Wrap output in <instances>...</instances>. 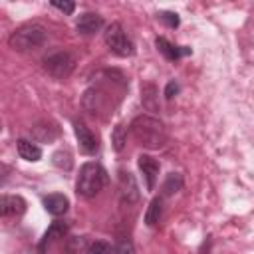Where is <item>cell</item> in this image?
Listing matches in <instances>:
<instances>
[{
    "mask_svg": "<svg viewBox=\"0 0 254 254\" xmlns=\"http://www.w3.org/2000/svg\"><path fill=\"white\" fill-rule=\"evenodd\" d=\"M157 20H161L167 28H179V24H181V18H179V14L177 12H171V10H163V12H159L157 14Z\"/></svg>",
    "mask_w": 254,
    "mask_h": 254,
    "instance_id": "obj_22",
    "label": "cell"
},
{
    "mask_svg": "<svg viewBox=\"0 0 254 254\" xmlns=\"http://www.w3.org/2000/svg\"><path fill=\"white\" fill-rule=\"evenodd\" d=\"M179 91H181V85H179V81L171 79V81L165 85V91H163V93H165V97H167V99H173V97H175Z\"/></svg>",
    "mask_w": 254,
    "mask_h": 254,
    "instance_id": "obj_27",
    "label": "cell"
},
{
    "mask_svg": "<svg viewBox=\"0 0 254 254\" xmlns=\"http://www.w3.org/2000/svg\"><path fill=\"white\" fill-rule=\"evenodd\" d=\"M73 133H75V139H77V145H79V151L83 155H95L97 149H99V143H97V137L91 133V129L83 123V121H73Z\"/></svg>",
    "mask_w": 254,
    "mask_h": 254,
    "instance_id": "obj_8",
    "label": "cell"
},
{
    "mask_svg": "<svg viewBox=\"0 0 254 254\" xmlns=\"http://www.w3.org/2000/svg\"><path fill=\"white\" fill-rule=\"evenodd\" d=\"M42 202H44V208L52 216H62V214H65L69 210V198L65 194H62V192H52V194L44 196Z\"/></svg>",
    "mask_w": 254,
    "mask_h": 254,
    "instance_id": "obj_14",
    "label": "cell"
},
{
    "mask_svg": "<svg viewBox=\"0 0 254 254\" xmlns=\"http://www.w3.org/2000/svg\"><path fill=\"white\" fill-rule=\"evenodd\" d=\"M85 250H87L85 248V236H73L67 240V246H65L67 254H79V252L85 254Z\"/></svg>",
    "mask_w": 254,
    "mask_h": 254,
    "instance_id": "obj_23",
    "label": "cell"
},
{
    "mask_svg": "<svg viewBox=\"0 0 254 254\" xmlns=\"http://www.w3.org/2000/svg\"><path fill=\"white\" fill-rule=\"evenodd\" d=\"M117 189H119V200L123 206H133L139 202L141 192H139V185L135 181V175L129 169H119L117 171Z\"/></svg>",
    "mask_w": 254,
    "mask_h": 254,
    "instance_id": "obj_6",
    "label": "cell"
},
{
    "mask_svg": "<svg viewBox=\"0 0 254 254\" xmlns=\"http://www.w3.org/2000/svg\"><path fill=\"white\" fill-rule=\"evenodd\" d=\"M67 230H69V224H67L65 220H54V222L48 226V230L44 232V236L40 238V242H38V252L44 254L46 248H48L52 242L64 238V236L67 234Z\"/></svg>",
    "mask_w": 254,
    "mask_h": 254,
    "instance_id": "obj_10",
    "label": "cell"
},
{
    "mask_svg": "<svg viewBox=\"0 0 254 254\" xmlns=\"http://www.w3.org/2000/svg\"><path fill=\"white\" fill-rule=\"evenodd\" d=\"M42 65L54 79H65L75 67V58L69 52H54L44 58Z\"/></svg>",
    "mask_w": 254,
    "mask_h": 254,
    "instance_id": "obj_5",
    "label": "cell"
},
{
    "mask_svg": "<svg viewBox=\"0 0 254 254\" xmlns=\"http://www.w3.org/2000/svg\"><path fill=\"white\" fill-rule=\"evenodd\" d=\"M46 40H48V30L42 24H24L10 34L8 46L16 52H28L44 46Z\"/></svg>",
    "mask_w": 254,
    "mask_h": 254,
    "instance_id": "obj_3",
    "label": "cell"
},
{
    "mask_svg": "<svg viewBox=\"0 0 254 254\" xmlns=\"http://www.w3.org/2000/svg\"><path fill=\"white\" fill-rule=\"evenodd\" d=\"M155 46H157L159 54H163V58L169 60V62H177V60H181L183 56H189V54H190V48H187V46H177V44L169 42V40L163 38V36H159V38L155 40Z\"/></svg>",
    "mask_w": 254,
    "mask_h": 254,
    "instance_id": "obj_12",
    "label": "cell"
},
{
    "mask_svg": "<svg viewBox=\"0 0 254 254\" xmlns=\"http://www.w3.org/2000/svg\"><path fill=\"white\" fill-rule=\"evenodd\" d=\"M52 163H54L58 169H62V171H69V169L73 167V159H71V155H69L67 151H56V153L52 155Z\"/></svg>",
    "mask_w": 254,
    "mask_h": 254,
    "instance_id": "obj_21",
    "label": "cell"
},
{
    "mask_svg": "<svg viewBox=\"0 0 254 254\" xmlns=\"http://www.w3.org/2000/svg\"><path fill=\"white\" fill-rule=\"evenodd\" d=\"M103 40L107 44V48L119 56V58H129L135 54V46L131 42V38L127 36V32L123 30V26L119 22H111L105 32H103Z\"/></svg>",
    "mask_w": 254,
    "mask_h": 254,
    "instance_id": "obj_4",
    "label": "cell"
},
{
    "mask_svg": "<svg viewBox=\"0 0 254 254\" xmlns=\"http://www.w3.org/2000/svg\"><path fill=\"white\" fill-rule=\"evenodd\" d=\"M30 135H32V139H36V141H40V143H52V141L58 139L60 129H58L52 121H38V123L32 127Z\"/></svg>",
    "mask_w": 254,
    "mask_h": 254,
    "instance_id": "obj_15",
    "label": "cell"
},
{
    "mask_svg": "<svg viewBox=\"0 0 254 254\" xmlns=\"http://www.w3.org/2000/svg\"><path fill=\"white\" fill-rule=\"evenodd\" d=\"M85 254H111V246L105 240H95L87 246Z\"/></svg>",
    "mask_w": 254,
    "mask_h": 254,
    "instance_id": "obj_24",
    "label": "cell"
},
{
    "mask_svg": "<svg viewBox=\"0 0 254 254\" xmlns=\"http://www.w3.org/2000/svg\"><path fill=\"white\" fill-rule=\"evenodd\" d=\"M103 28V18L97 12H83L75 22V30L81 36H93Z\"/></svg>",
    "mask_w": 254,
    "mask_h": 254,
    "instance_id": "obj_11",
    "label": "cell"
},
{
    "mask_svg": "<svg viewBox=\"0 0 254 254\" xmlns=\"http://www.w3.org/2000/svg\"><path fill=\"white\" fill-rule=\"evenodd\" d=\"M26 212V200L20 194H2L0 214L2 216H20Z\"/></svg>",
    "mask_w": 254,
    "mask_h": 254,
    "instance_id": "obj_13",
    "label": "cell"
},
{
    "mask_svg": "<svg viewBox=\"0 0 254 254\" xmlns=\"http://www.w3.org/2000/svg\"><path fill=\"white\" fill-rule=\"evenodd\" d=\"M141 103L147 111H159V95H157V87L153 83H143L141 85Z\"/></svg>",
    "mask_w": 254,
    "mask_h": 254,
    "instance_id": "obj_18",
    "label": "cell"
},
{
    "mask_svg": "<svg viewBox=\"0 0 254 254\" xmlns=\"http://www.w3.org/2000/svg\"><path fill=\"white\" fill-rule=\"evenodd\" d=\"M50 4H52L54 8H58L60 12H64L65 16L73 14V10H75V2H65V0H64V2H60V0H52Z\"/></svg>",
    "mask_w": 254,
    "mask_h": 254,
    "instance_id": "obj_26",
    "label": "cell"
},
{
    "mask_svg": "<svg viewBox=\"0 0 254 254\" xmlns=\"http://www.w3.org/2000/svg\"><path fill=\"white\" fill-rule=\"evenodd\" d=\"M183 189V175L181 173H169L163 187H161V196H173Z\"/></svg>",
    "mask_w": 254,
    "mask_h": 254,
    "instance_id": "obj_19",
    "label": "cell"
},
{
    "mask_svg": "<svg viewBox=\"0 0 254 254\" xmlns=\"http://www.w3.org/2000/svg\"><path fill=\"white\" fill-rule=\"evenodd\" d=\"M16 149H18V155L24 159V161H30V163H36L42 159V147L38 143H34L32 139H18L16 141Z\"/></svg>",
    "mask_w": 254,
    "mask_h": 254,
    "instance_id": "obj_16",
    "label": "cell"
},
{
    "mask_svg": "<svg viewBox=\"0 0 254 254\" xmlns=\"http://www.w3.org/2000/svg\"><path fill=\"white\" fill-rule=\"evenodd\" d=\"M107 181H109L107 171L99 163L87 161L79 169V175H77V181H75V192L81 198H93L103 190Z\"/></svg>",
    "mask_w": 254,
    "mask_h": 254,
    "instance_id": "obj_2",
    "label": "cell"
},
{
    "mask_svg": "<svg viewBox=\"0 0 254 254\" xmlns=\"http://www.w3.org/2000/svg\"><path fill=\"white\" fill-rule=\"evenodd\" d=\"M163 200H165V196L159 194V196H153V200L149 202V206L145 210V224L149 228H153V226H157L161 222V216H163Z\"/></svg>",
    "mask_w": 254,
    "mask_h": 254,
    "instance_id": "obj_17",
    "label": "cell"
},
{
    "mask_svg": "<svg viewBox=\"0 0 254 254\" xmlns=\"http://www.w3.org/2000/svg\"><path fill=\"white\" fill-rule=\"evenodd\" d=\"M109 99H111L109 91L101 83H95L89 89H85L83 99H81V105H83V109L87 113H91L95 117V115H101V111H107L109 109Z\"/></svg>",
    "mask_w": 254,
    "mask_h": 254,
    "instance_id": "obj_7",
    "label": "cell"
},
{
    "mask_svg": "<svg viewBox=\"0 0 254 254\" xmlns=\"http://www.w3.org/2000/svg\"><path fill=\"white\" fill-rule=\"evenodd\" d=\"M125 143H127V131H125V125L117 123V125L113 127V131H111V145H113L115 151H123Z\"/></svg>",
    "mask_w": 254,
    "mask_h": 254,
    "instance_id": "obj_20",
    "label": "cell"
},
{
    "mask_svg": "<svg viewBox=\"0 0 254 254\" xmlns=\"http://www.w3.org/2000/svg\"><path fill=\"white\" fill-rule=\"evenodd\" d=\"M137 165L145 177V183H147V190H153L155 185H157V179H159V171H161V165L155 157L151 155H139L137 159Z\"/></svg>",
    "mask_w": 254,
    "mask_h": 254,
    "instance_id": "obj_9",
    "label": "cell"
},
{
    "mask_svg": "<svg viewBox=\"0 0 254 254\" xmlns=\"http://www.w3.org/2000/svg\"><path fill=\"white\" fill-rule=\"evenodd\" d=\"M200 254H212V252H210V236H206V240H204V244H202Z\"/></svg>",
    "mask_w": 254,
    "mask_h": 254,
    "instance_id": "obj_28",
    "label": "cell"
},
{
    "mask_svg": "<svg viewBox=\"0 0 254 254\" xmlns=\"http://www.w3.org/2000/svg\"><path fill=\"white\" fill-rule=\"evenodd\" d=\"M113 252L115 254H135V246H133L131 238H119Z\"/></svg>",
    "mask_w": 254,
    "mask_h": 254,
    "instance_id": "obj_25",
    "label": "cell"
},
{
    "mask_svg": "<svg viewBox=\"0 0 254 254\" xmlns=\"http://www.w3.org/2000/svg\"><path fill=\"white\" fill-rule=\"evenodd\" d=\"M129 129L137 145H141L143 149H161L167 143V129L163 121L153 115L143 113L133 117Z\"/></svg>",
    "mask_w": 254,
    "mask_h": 254,
    "instance_id": "obj_1",
    "label": "cell"
}]
</instances>
